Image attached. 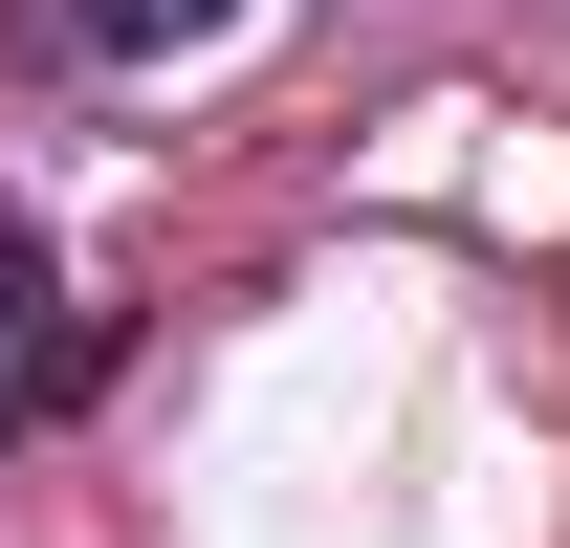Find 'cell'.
<instances>
[{"label": "cell", "mask_w": 570, "mask_h": 548, "mask_svg": "<svg viewBox=\"0 0 570 548\" xmlns=\"http://www.w3.org/2000/svg\"><path fill=\"white\" fill-rule=\"evenodd\" d=\"M67 22H88V45H132V67H154V45H198V22H242V0H67Z\"/></svg>", "instance_id": "obj_2"}, {"label": "cell", "mask_w": 570, "mask_h": 548, "mask_svg": "<svg viewBox=\"0 0 570 548\" xmlns=\"http://www.w3.org/2000/svg\"><path fill=\"white\" fill-rule=\"evenodd\" d=\"M45 395H67V264H45V242L0 219V439H22Z\"/></svg>", "instance_id": "obj_1"}]
</instances>
